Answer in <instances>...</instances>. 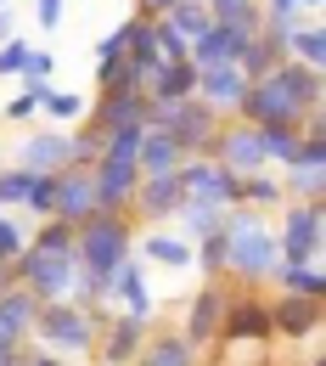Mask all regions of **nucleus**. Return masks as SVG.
Masks as SVG:
<instances>
[{
	"instance_id": "nucleus-16",
	"label": "nucleus",
	"mask_w": 326,
	"mask_h": 366,
	"mask_svg": "<svg viewBox=\"0 0 326 366\" xmlns=\"http://www.w3.org/2000/svg\"><path fill=\"white\" fill-rule=\"evenodd\" d=\"M85 124L91 130H124V124H146V91H124V85H113V91H101L85 107Z\"/></svg>"
},
{
	"instance_id": "nucleus-27",
	"label": "nucleus",
	"mask_w": 326,
	"mask_h": 366,
	"mask_svg": "<svg viewBox=\"0 0 326 366\" xmlns=\"http://www.w3.org/2000/svg\"><path fill=\"white\" fill-rule=\"evenodd\" d=\"M236 203H242V209H253V214H281V203H287L281 175H276V169L242 175V181H236Z\"/></svg>"
},
{
	"instance_id": "nucleus-20",
	"label": "nucleus",
	"mask_w": 326,
	"mask_h": 366,
	"mask_svg": "<svg viewBox=\"0 0 326 366\" xmlns=\"http://www.w3.org/2000/svg\"><path fill=\"white\" fill-rule=\"evenodd\" d=\"M130 366H203V355L191 350L175 327H158L152 321V332H146V344H141V355Z\"/></svg>"
},
{
	"instance_id": "nucleus-25",
	"label": "nucleus",
	"mask_w": 326,
	"mask_h": 366,
	"mask_svg": "<svg viewBox=\"0 0 326 366\" xmlns=\"http://www.w3.org/2000/svg\"><path fill=\"white\" fill-rule=\"evenodd\" d=\"M281 62H287V46H281L276 34H265V29H259V34H253V40L242 46V56H236V74H242V79L253 85V79H265V74H276Z\"/></svg>"
},
{
	"instance_id": "nucleus-9",
	"label": "nucleus",
	"mask_w": 326,
	"mask_h": 366,
	"mask_svg": "<svg viewBox=\"0 0 326 366\" xmlns=\"http://www.w3.org/2000/svg\"><path fill=\"white\" fill-rule=\"evenodd\" d=\"M220 344H270V299L259 287H225Z\"/></svg>"
},
{
	"instance_id": "nucleus-7",
	"label": "nucleus",
	"mask_w": 326,
	"mask_h": 366,
	"mask_svg": "<svg viewBox=\"0 0 326 366\" xmlns=\"http://www.w3.org/2000/svg\"><path fill=\"white\" fill-rule=\"evenodd\" d=\"M11 282H17L23 293H34L40 305H56V299L73 293L79 265H73V254H40V248H23V254L11 259Z\"/></svg>"
},
{
	"instance_id": "nucleus-2",
	"label": "nucleus",
	"mask_w": 326,
	"mask_h": 366,
	"mask_svg": "<svg viewBox=\"0 0 326 366\" xmlns=\"http://www.w3.org/2000/svg\"><path fill=\"white\" fill-rule=\"evenodd\" d=\"M276 276V231L253 209H225V282L265 287Z\"/></svg>"
},
{
	"instance_id": "nucleus-32",
	"label": "nucleus",
	"mask_w": 326,
	"mask_h": 366,
	"mask_svg": "<svg viewBox=\"0 0 326 366\" xmlns=\"http://www.w3.org/2000/svg\"><path fill=\"white\" fill-rule=\"evenodd\" d=\"M85 107H91V102H85L79 91H62V85H46V91H40V113H46L56 130H73V124H85Z\"/></svg>"
},
{
	"instance_id": "nucleus-30",
	"label": "nucleus",
	"mask_w": 326,
	"mask_h": 366,
	"mask_svg": "<svg viewBox=\"0 0 326 366\" xmlns=\"http://www.w3.org/2000/svg\"><path fill=\"white\" fill-rule=\"evenodd\" d=\"M158 23H163L169 34H180V40H186V51H191V40H203V34L214 29V17H208V6H203V0H175Z\"/></svg>"
},
{
	"instance_id": "nucleus-23",
	"label": "nucleus",
	"mask_w": 326,
	"mask_h": 366,
	"mask_svg": "<svg viewBox=\"0 0 326 366\" xmlns=\"http://www.w3.org/2000/svg\"><path fill=\"white\" fill-rule=\"evenodd\" d=\"M136 259L141 265H163V271H191V242L175 237V231L146 226V237H136Z\"/></svg>"
},
{
	"instance_id": "nucleus-18",
	"label": "nucleus",
	"mask_w": 326,
	"mask_h": 366,
	"mask_svg": "<svg viewBox=\"0 0 326 366\" xmlns=\"http://www.w3.org/2000/svg\"><path fill=\"white\" fill-rule=\"evenodd\" d=\"M175 209H180L175 175H146V181L136 186V197H130V220H146L152 231L163 226V220H175Z\"/></svg>"
},
{
	"instance_id": "nucleus-31",
	"label": "nucleus",
	"mask_w": 326,
	"mask_h": 366,
	"mask_svg": "<svg viewBox=\"0 0 326 366\" xmlns=\"http://www.w3.org/2000/svg\"><path fill=\"white\" fill-rule=\"evenodd\" d=\"M276 293H292V299H321L326 305V271L321 265H276Z\"/></svg>"
},
{
	"instance_id": "nucleus-33",
	"label": "nucleus",
	"mask_w": 326,
	"mask_h": 366,
	"mask_svg": "<svg viewBox=\"0 0 326 366\" xmlns=\"http://www.w3.org/2000/svg\"><path fill=\"white\" fill-rule=\"evenodd\" d=\"M175 220H180V231H175V237L197 242V237H214V231L225 226V209H208V203H191V197H180Z\"/></svg>"
},
{
	"instance_id": "nucleus-38",
	"label": "nucleus",
	"mask_w": 326,
	"mask_h": 366,
	"mask_svg": "<svg viewBox=\"0 0 326 366\" xmlns=\"http://www.w3.org/2000/svg\"><path fill=\"white\" fill-rule=\"evenodd\" d=\"M29 248H40V254H73V226L51 214V220H40L29 231Z\"/></svg>"
},
{
	"instance_id": "nucleus-11",
	"label": "nucleus",
	"mask_w": 326,
	"mask_h": 366,
	"mask_svg": "<svg viewBox=\"0 0 326 366\" xmlns=\"http://www.w3.org/2000/svg\"><path fill=\"white\" fill-rule=\"evenodd\" d=\"M175 186H180V197H191V203L236 209V175L225 164H214V158H186V164L175 169Z\"/></svg>"
},
{
	"instance_id": "nucleus-39",
	"label": "nucleus",
	"mask_w": 326,
	"mask_h": 366,
	"mask_svg": "<svg viewBox=\"0 0 326 366\" xmlns=\"http://www.w3.org/2000/svg\"><path fill=\"white\" fill-rule=\"evenodd\" d=\"M29 192H34V175H29V169L0 164V209H6V214H17V209L29 203Z\"/></svg>"
},
{
	"instance_id": "nucleus-45",
	"label": "nucleus",
	"mask_w": 326,
	"mask_h": 366,
	"mask_svg": "<svg viewBox=\"0 0 326 366\" xmlns=\"http://www.w3.org/2000/svg\"><path fill=\"white\" fill-rule=\"evenodd\" d=\"M51 74H56V51L29 46V68H23V79H29V85H51Z\"/></svg>"
},
{
	"instance_id": "nucleus-1",
	"label": "nucleus",
	"mask_w": 326,
	"mask_h": 366,
	"mask_svg": "<svg viewBox=\"0 0 326 366\" xmlns=\"http://www.w3.org/2000/svg\"><path fill=\"white\" fill-rule=\"evenodd\" d=\"M326 102V74L321 68H304V62H281L276 74L253 79L242 102H236V124H253V130H270V124H292L304 119V107H321Z\"/></svg>"
},
{
	"instance_id": "nucleus-6",
	"label": "nucleus",
	"mask_w": 326,
	"mask_h": 366,
	"mask_svg": "<svg viewBox=\"0 0 326 366\" xmlns=\"http://www.w3.org/2000/svg\"><path fill=\"white\" fill-rule=\"evenodd\" d=\"M29 344H40L51 355H62V361H79V355H91V344H96V321L85 316L79 305L56 299V305H40Z\"/></svg>"
},
{
	"instance_id": "nucleus-44",
	"label": "nucleus",
	"mask_w": 326,
	"mask_h": 366,
	"mask_svg": "<svg viewBox=\"0 0 326 366\" xmlns=\"http://www.w3.org/2000/svg\"><path fill=\"white\" fill-rule=\"evenodd\" d=\"M23 68H29V40L11 34V40L0 46V79H23Z\"/></svg>"
},
{
	"instance_id": "nucleus-10",
	"label": "nucleus",
	"mask_w": 326,
	"mask_h": 366,
	"mask_svg": "<svg viewBox=\"0 0 326 366\" xmlns=\"http://www.w3.org/2000/svg\"><path fill=\"white\" fill-rule=\"evenodd\" d=\"M220 316H225V282H197V293L186 299V316H180V338H186L197 355H208L220 344Z\"/></svg>"
},
{
	"instance_id": "nucleus-13",
	"label": "nucleus",
	"mask_w": 326,
	"mask_h": 366,
	"mask_svg": "<svg viewBox=\"0 0 326 366\" xmlns=\"http://www.w3.org/2000/svg\"><path fill=\"white\" fill-rule=\"evenodd\" d=\"M214 164H225L236 181H242V175H259V169H270V164H265V147H259V130H253V124H236V119H225V124H220Z\"/></svg>"
},
{
	"instance_id": "nucleus-12",
	"label": "nucleus",
	"mask_w": 326,
	"mask_h": 366,
	"mask_svg": "<svg viewBox=\"0 0 326 366\" xmlns=\"http://www.w3.org/2000/svg\"><path fill=\"white\" fill-rule=\"evenodd\" d=\"M101 305L107 310H130V316L152 321L158 316V299H152V282H146V265H141L136 254L118 265V271L107 276V287H101Z\"/></svg>"
},
{
	"instance_id": "nucleus-42",
	"label": "nucleus",
	"mask_w": 326,
	"mask_h": 366,
	"mask_svg": "<svg viewBox=\"0 0 326 366\" xmlns=\"http://www.w3.org/2000/svg\"><path fill=\"white\" fill-rule=\"evenodd\" d=\"M40 91H46V85H29V79H23V85L11 91V102H0V113H6L11 124H29V119L40 113Z\"/></svg>"
},
{
	"instance_id": "nucleus-22",
	"label": "nucleus",
	"mask_w": 326,
	"mask_h": 366,
	"mask_svg": "<svg viewBox=\"0 0 326 366\" xmlns=\"http://www.w3.org/2000/svg\"><path fill=\"white\" fill-rule=\"evenodd\" d=\"M242 91H248V79H242L236 68H208V74H197V102H203V107H214L220 119H236Z\"/></svg>"
},
{
	"instance_id": "nucleus-49",
	"label": "nucleus",
	"mask_w": 326,
	"mask_h": 366,
	"mask_svg": "<svg viewBox=\"0 0 326 366\" xmlns=\"http://www.w3.org/2000/svg\"><path fill=\"white\" fill-rule=\"evenodd\" d=\"M175 0H136V17H146V23H158L163 11H169Z\"/></svg>"
},
{
	"instance_id": "nucleus-41",
	"label": "nucleus",
	"mask_w": 326,
	"mask_h": 366,
	"mask_svg": "<svg viewBox=\"0 0 326 366\" xmlns=\"http://www.w3.org/2000/svg\"><path fill=\"white\" fill-rule=\"evenodd\" d=\"M96 158H101V130L73 124V130H68V164H73V169H91Z\"/></svg>"
},
{
	"instance_id": "nucleus-19",
	"label": "nucleus",
	"mask_w": 326,
	"mask_h": 366,
	"mask_svg": "<svg viewBox=\"0 0 326 366\" xmlns=\"http://www.w3.org/2000/svg\"><path fill=\"white\" fill-rule=\"evenodd\" d=\"M91 214H96L91 169H62V175H56V220H68V226L79 231Z\"/></svg>"
},
{
	"instance_id": "nucleus-34",
	"label": "nucleus",
	"mask_w": 326,
	"mask_h": 366,
	"mask_svg": "<svg viewBox=\"0 0 326 366\" xmlns=\"http://www.w3.org/2000/svg\"><path fill=\"white\" fill-rule=\"evenodd\" d=\"M287 56L304 62V68H326V29H321V23L292 29V34H287Z\"/></svg>"
},
{
	"instance_id": "nucleus-21",
	"label": "nucleus",
	"mask_w": 326,
	"mask_h": 366,
	"mask_svg": "<svg viewBox=\"0 0 326 366\" xmlns=\"http://www.w3.org/2000/svg\"><path fill=\"white\" fill-rule=\"evenodd\" d=\"M242 46H248V40H242L236 29H220V23H214V29L203 34V40H191L186 62L197 68V74H208V68H236V56H242Z\"/></svg>"
},
{
	"instance_id": "nucleus-29",
	"label": "nucleus",
	"mask_w": 326,
	"mask_h": 366,
	"mask_svg": "<svg viewBox=\"0 0 326 366\" xmlns=\"http://www.w3.org/2000/svg\"><path fill=\"white\" fill-rule=\"evenodd\" d=\"M208 6V17L220 23V29H236L242 40H253L259 29H265V6L259 0H203Z\"/></svg>"
},
{
	"instance_id": "nucleus-3",
	"label": "nucleus",
	"mask_w": 326,
	"mask_h": 366,
	"mask_svg": "<svg viewBox=\"0 0 326 366\" xmlns=\"http://www.w3.org/2000/svg\"><path fill=\"white\" fill-rule=\"evenodd\" d=\"M130 254H136V220L130 214H91L85 226L73 231V265L85 276L107 282Z\"/></svg>"
},
{
	"instance_id": "nucleus-51",
	"label": "nucleus",
	"mask_w": 326,
	"mask_h": 366,
	"mask_svg": "<svg viewBox=\"0 0 326 366\" xmlns=\"http://www.w3.org/2000/svg\"><path fill=\"white\" fill-rule=\"evenodd\" d=\"M310 366H326V361H321V355H315V361H310Z\"/></svg>"
},
{
	"instance_id": "nucleus-4",
	"label": "nucleus",
	"mask_w": 326,
	"mask_h": 366,
	"mask_svg": "<svg viewBox=\"0 0 326 366\" xmlns=\"http://www.w3.org/2000/svg\"><path fill=\"white\" fill-rule=\"evenodd\" d=\"M220 124H225V119H220L214 107H203L197 96H191V102H175V107H152V102H146V130H163L186 158H214Z\"/></svg>"
},
{
	"instance_id": "nucleus-15",
	"label": "nucleus",
	"mask_w": 326,
	"mask_h": 366,
	"mask_svg": "<svg viewBox=\"0 0 326 366\" xmlns=\"http://www.w3.org/2000/svg\"><path fill=\"white\" fill-rule=\"evenodd\" d=\"M315 332H321V299H292V293H276V299H270V338L310 344Z\"/></svg>"
},
{
	"instance_id": "nucleus-43",
	"label": "nucleus",
	"mask_w": 326,
	"mask_h": 366,
	"mask_svg": "<svg viewBox=\"0 0 326 366\" xmlns=\"http://www.w3.org/2000/svg\"><path fill=\"white\" fill-rule=\"evenodd\" d=\"M23 248H29V226H23L17 214H6V209H0V259L11 265Z\"/></svg>"
},
{
	"instance_id": "nucleus-26",
	"label": "nucleus",
	"mask_w": 326,
	"mask_h": 366,
	"mask_svg": "<svg viewBox=\"0 0 326 366\" xmlns=\"http://www.w3.org/2000/svg\"><path fill=\"white\" fill-rule=\"evenodd\" d=\"M34 316H40V299H34V293H23V287L11 282V287L0 293V332H6V338H17V344H29Z\"/></svg>"
},
{
	"instance_id": "nucleus-50",
	"label": "nucleus",
	"mask_w": 326,
	"mask_h": 366,
	"mask_svg": "<svg viewBox=\"0 0 326 366\" xmlns=\"http://www.w3.org/2000/svg\"><path fill=\"white\" fill-rule=\"evenodd\" d=\"M11 34H17V17H11V11H6V6H0V46H6V40H11Z\"/></svg>"
},
{
	"instance_id": "nucleus-36",
	"label": "nucleus",
	"mask_w": 326,
	"mask_h": 366,
	"mask_svg": "<svg viewBox=\"0 0 326 366\" xmlns=\"http://www.w3.org/2000/svg\"><path fill=\"white\" fill-rule=\"evenodd\" d=\"M191 265L203 271V282H225V226L214 237H197L191 242Z\"/></svg>"
},
{
	"instance_id": "nucleus-46",
	"label": "nucleus",
	"mask_w": 326,
	"mask_h": 366,
	"mask_svg": "<svg viewBox=\"0 0 326 366\" xmlns=\"http://www.w3.org/2000/svg\"><path fill=\"white\" fill-rule=\"evenodd\" d=\"M152 46H158V62H163V68H169V62H186V40L169 34L163 23H152Z\"/></svg>"
},
{
	"instance_id": "nucleus-37",
	"label": "nucleus",
	"mask_w": 326,
	"mask_h": 366,
	"mask_svg": "<svg viewBox=\"0 0 326 366\" xmlns=\"http://www.w3.org/2000/svg\"><path fill=\"white\" fill-rule=\"evenodd\" d=\"M287 203H326V169H281Z\"/></svg>"
},
{
	"instance_id": "nucleus-17",
	"label": "nucleus",
	"mask_w": 326,
	"mask_h": 366,
	"mask_svg": "<svg viewBox=\"0 0 326 366\" xmlns=\"http://www.w3.org/2000/svg\"><path fill=\"white\" fill-rule=\"evenodd\" d=\"M17 169L29 175H62L73 169L68 164V130H34V136L17 141Z\"/></svg>"
},
{
	"instance_id": "nucleus-40",
	"label": "nucleus",
	"mask_w": 326,
	"mask_h": 366,
	"mask_svg": "<svg viewBox=\"0 0 326 366\" xmlns=\"http://www.w3.org/2000/svg\"><path fill=\"white\" fill-rule=\"evenodd\" d=\"M141 136H146V124H124V130H107V136H101V158H113V164H136Z\"/></svg>"
},
{
	"instance_id": "nucleus-5",
	"label": "nucleus",
	"mask_w": 326,
	"mask_h": 366,
	"mask_svg": "<svg viewBox=\"0 0 326 366\" xmlns=\"http://www.w3.org/2000/svg\"><path fill=\"white\" fill-rule=\"evenodd\" d=\"M326 254V203H281L276 265H321Z\"/></svg>"
},
{
	"instance_id": "nucleus-24",
	"label": "nucleus",
	"mask_w": 326,
	"mask_h": 366,
	"mask_svg": "<svg viewBox=\"0 0 326 366\" xmlns=\"http://www.w3.org/2000/svg\"><path fill=\"white\" fill-rule=\"evenodd\" d=\"M191 96H197V68H191V62L158 68L152 85H146V102H152V107H175V102H191Z\"/></svg>"
},
{
	"instance_id": "nucleus-28",
	"label": "nucleus",
	"mask_w": 326,
	"mask_h": 366,
	"mask_svg": "<svg viewBox=\"0 0 326 366\" xmlns=\"http://www.w3.org/2000/svg\"><path fill=\"white\" fill-rule=\"evenodd\" d=\"M180 164H186V152H180L175 141L163 136V130H146V136H141V152H136L141 181H146V175H175Z\"/></svg>"
},
{
	"instance_id": "nucleus-47",
	"label": "nucleus",
	"mask_w": 326,
	"mask_h": 366,
	"mask_svg": "<svg viewBox=\"0 0 326 366\" xmlns=\"http://www.w3.org/2000/svg\"><path fill=\"white\" fill-rule=\"evenodd\" d=\"M62 6H68V0H34V17H40V29H56V23H62Z\"/></svg>"
},
{
	"instance_id": "nucleus-35",
	"label": "nucleus",
	"mask_w": 326,
	"mask_h": 366,
	"mask_svg": "<svg viewBox=\"0 0 326 366\" xmlns=\"http://www.w3.org/2000/svg\"><path fill=\"white\" fill-rule=\"evenodd\" d=\"M118 79H124V29H113V34L96 46V85L113 91Z\"/></svg>"
},
{
	"instance_id": "nucleus-52",
	"label": "nucleus",
	"mask_w": 326,
	"mask_h": 366,
	"mask_svg": "<svg viewBox=\"0 0 326 366\" xmlns=\"http://www.w3.org/2000/svg\"><path fill=\"white\" fill-rule=\"evenodd\" d=\"M0 6H6V0H0Z\"/></svg>"
},
{
	"instance_id": "nucleus-8",
	"label": "nucleus",
	"mask_w": 326,
	"mask_h": 366,
	"mask_svg": "<svg viewBox=\"0 0 326 366\" xmlns=\"http://www.w3.org/2000/svg\"><path fill=\"white\" fill-rule=\"evenodd\" d=\"M91 321H96V344H91V355H96V366H130L141 355V344H146V321L141 316H130V310H91Z\"/></svg>"
},
{
	"instance_id": "nucleus-14",
	"label": "nucleus",
	"mask_w": 326,
	"mask_h": 366,
	"mask_svg": "<svg viewBox=\"0 0 326 366\" xmlns=\"http://www.w3.org/2000/svg\"><path fill=\"white\" fill-rule=\"evenodd\" d=\"M91 186H96V214H130V197L141 186L136 164H113V158H96L91 164Z\"/></svg>"
},
{
	"instance_id": "nucleus-48",
	"label": "nucleus",
	"mask_w": 326,
	"mask_h": 366,
	"mask_svg": "<svg viewBox=\"0 0 326 366\" xmlns=\"http://www.w3.org/2000/svg\"><path fill=\"white\" fill-rule=\"evenodd\" d=\"M23 366H68V361L51 355V350H40V344H29V350H23Z\"/></svg>"
}]
</instances>
